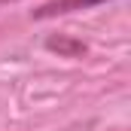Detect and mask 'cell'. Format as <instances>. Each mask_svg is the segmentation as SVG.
<instances>
[{"label":"cell","mask_w":131,"mask_h":131,"mask_svg":"<svg viewBox=\"0 0 131 131\" xmlns=\"http://www.w3.org/2000/svg\"><path fill=\"white\" fill-rule=\"evenodd\" d=\"M107 0H52V3H43L34 18H52V15H61V12H73V9H89V6H98Z\"/></svg>","instance_id":"1"},{"label":"cell","mask_w":131,"mask_h":131,"mask_svg":"<svg viewBox=\"0 0 131 131\" xmlns=\"http://www.w3.org/2000/svg\"><path fill=\"white\" fill-rule=\"evenodd\" d=\"M46 46L55 49V52H61V55H67V58H76V55L85 52V46L82 43H73V40H49Z\"/></svg>","instance_id":"2"},{"label":"cell","mask_w":131,"mask_h":131,"mask_svg":"<svg viewBox=\"0 0 131 131\" xmlns=\"http://www.w3.org/2000/svg\"><path fill=\"white\" fill-rule=\"evenodd\" d=\"M0 3H12V0H0Z\"/></svg>","instance_id":"3"}]
</instances>
